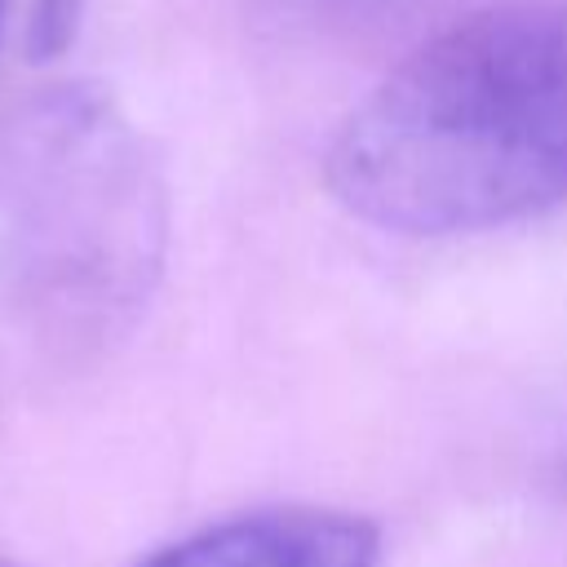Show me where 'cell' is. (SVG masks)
<instances>
[{
  "label": "cell",
  "mask_w": 567,
  "mask_h": 567,
  "mask_svg": "<svg viewBox=\"0 0 567 567\" xmlns=\"http://www.w3.org/2000/svg\"><path fill=\"white\" fill-rule=\"evenodd\" d=\"M337 204L394 235H474L567 204V0L474 9L416 44L328 146Z\"/></svg>",
  "instance_id": "1"
},
{
  "label": "cell",
  "mask_w": 567,
  "mask_h": 567,
  "mask_svg": "<svg viewBox=\"0 0 567 567\" xmlns=\"http://www.w3.org/2000/svg\"><path fill=\"white\" fill-rule=\"evenodd\" d=\"M168 244V190L128 115L89 84L27 102L0 133V306L44 346L133 328Z\"/></svg>",
  "instance_id": "2"
},
{
  "label": "cell",
  "mask_w": 567,
  "mask_h": 567,
  "mask_svg": "<svg viewBox=\"0 0 567 567\" xmlns=\"http://www.w3.org/2000/svg\"><path fill=\"white\" fill-rule=\"evenodd\" d=\"M381 527L350 509L275 505L208 523L137 567H377Z\"/></svg>",
  "instance_id": "3"
},
{
  "label": "cell",
  "mask_w": 567,
  "mask_h": 567,
  "mask_svg": "<svg viewBox=\"0 0 567 567\" xmlns=\"http://www.w3.org/2000/svg\"><path fill=\"white\" fill-rule=\"evenodd\" d=\"M0 567H22V563H13V558H0Z\"/></svg>",
  "instance_id": "4"
}]
</instances>
